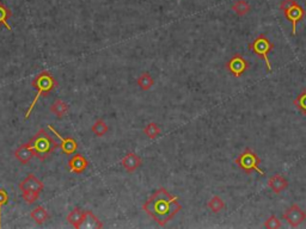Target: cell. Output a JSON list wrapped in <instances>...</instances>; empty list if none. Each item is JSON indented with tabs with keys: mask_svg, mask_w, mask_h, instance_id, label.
I'll return each instance as SVG.
<instances>
[{
	"mask_svg": "<svg viewBox=\"0 0 306 229\" xmlns=\"http://www.w3.org/2000/svg\"><path fill=\"white\" fill-rule=\"evenodd\" d=\"M207 206H208L210 211L214 212V214H218V212L222 211V210L225 209V202L220 198L219 196H213L212 198L208 200V203H207Z\"/></svg>",
	"mask_w": 306,
	"mask_h": 229,
	"instance_id": "21",
	"label": "cell"
},
{
	"mask_svg": "<svg viewBox=\"0 0 306 229\" xmlns=\"http://www.w3.org/2000/svg\"><path fill=\"white\" fill-rule=\"evenodd\" d=\"M293 104L299 111L306 114V87L302 88L300 93L296 95V98L293 100Z\"/></svg>",
	"mask_w": 306,
	"mask_h": 229,
	"instance_id": "24",
	"label": "cell"
},
{
	"mask_svg": "<svg viewBox=\"0 0 306 229\" xmlns=\"http://www.w3.org/2000/svg\"><path fill=\"white\" fill-rule=\"evenodd\" d=\"M9 203V193L5 189H0V228H2V209Z\"/></svg>",
	"mask_w": 306,
	"mask_h": 229,
	"instance_id": "28",
	"label": "cell"
},
{
	"mask_svg": "<svg viewBox=\"0 0 306 229\" xmlns=\"http://www.w3.org/2000/svg\"><path fill=\"white\" fill-rule=\"evenodd\" d=\"M22 197H23L24 202L27 203V204H34L38 199V197H40V192L34 190H25L22 191Z\"/></svg>",
	"mask_w": 306,
	"mask_h": 229,
	"instance_id": "25",
	"label": "cell"
},
{
	"mask_svg": "<svg viewBox=\"0 0 306 229\" xmlns=\"http://www.w3.org/2000/svg\"><path fill=\"white\" fill-rule=\"evenodd\" d=\"M231 9L236 15L239 16V17H243V16L248 15L249 12H250L251 6L247 0H236L234 5L231 6Z\"/></svg>",
	"mask_w": 306,
	"mask_h": 229,
	"instance_id": "20",
	"label": "cell"
},
{
	"mask_svg": "<svg viewBox=\"0 0 306 229\" xmlns=\"http://www.w3.org/2000/svg\"><path fill=\"white\" fill-rule=\"evenodd\" d=\"M226 68H227V71L232 75L236 76V78H239V76L243 75L249 69V62L242 55L236 54L226 63Z\"/></svg>",
	"mask_w": 306,
	"mask_h": 229,
	"instance_id": "8",
	"label": "cell"
},
{
	"mask_svg": "<svg viewBox=\"0 0 306 229\" xmlns=\"http://www.w3.org/2000/svg\"><path fill=\"white\" fill-rule=\"evenodd\" d=\"M31 85H33V87L37 91V94H36V97L34 98V100L31 101L28 111L25 112V120H28L29 117H30L35 105H36L38 99H40L42 95L43 97H46V95L50 93V92H53L54 90H55V88L57 87V81H56V79L53 76L52 73L48 72V71H42L40 74L36 75V78L34 79L33 82H31Z\"/></svg>",
	"mask_w": 306,
	"mask_h": 229,
	"instance_id": "2",
	"label": "cell"
},
{
	"mask_svg": "<svg viewBox=\"0 0 306 229\" xmlns=\"http://www.w3.org/2000/svg\"><path fill=\"white\" fill-rule=\"evenodd\" d=\"M85 212H86L85 221H90V223L88 224V227H90L91 225V227H96V228H103V223H102L100 219L96 217V215L94 214V212L89 211V210H85Z\"/></svg>",
	"mask_w": 306,
	"mask_h": 229,
	"instance_id": "26",
	"label": "cell"
},
{
	"mask_svg": "<svg viewBox=\"0 0 306 229\" xmlns=\"http://www.w3.org/2000/svg\"><path fill=\"white\" fill-rule=\"evenodd\" d=\"M264 228L268 229H277V228H282V223L280 221L279 217L275 215H272L270 217H268L264 222Z\"/></svg>",
	"mask_w": 306,
	"mask_h": 229,
	"instance_id": "27",
	"label": "cell"
},
{
	"mask_svg": "<svg viewBox=\"0 0 306 229\" xmlns=\"http://www.w3.org/2000/svg\"><path fill=\"white\" fill-rule=\"evenodd\" d=\"M12 17V11L4 3L0 2V27H5L9 31H12L11 25L9 24V19Z\"/></svg>",
	"mask_w": 306,
	"mask_h": 229,
	"instance_id": "19",
	"label": "cell"
},
{
	"mask_svg": "<svg viewBox=\"0 0 306 229\" xmlns=\"http://www.w3.org/2000/svg\"><path fill=\"white\" fill-rule=\"evenodd\" d=\"M136 85L139 86L141 91H148L155 85V80H153L152 75L148 72H143L136 79Z\"/></svg>",
	"mask_w": 306,
	"mask_h": 229,
	"instance_id": "18",
	"label": "cell"
},
{
	"mask_svg": "<svg viewBox=\"0 0 306 229\" xmlns=\"http://www.w3.org/2000/svg\"><path fill=\"white\" fill-rule=\"evenodd\" d=\"M68 167L73 173L81 174L84 173L86 171V168L89 167V161L84 155L82 154H74L73 157L69 159L68 161Z\"/></svg>",
	"mask_w": 306,
	"mask_h": 229,
	"instance_id": "13",
	"label": "cell"
},
{
	"mask_svg": "<svg viewBox=\"0 0 306 229\" xmlns=\"http://www.w3.org/2000/svg\"><path fill=\"white\" fill-rule=\"evenodd\" d=\"M236 164H237L239 168H242L244 172H247L248 174L251 173L253 171H256L262 177L266 176L264 171L260 168L261 159L258 158V155L253 149L245 148L244 151L238 155V158L236 159Z\"/></svg>",
	"mask_w": 306,
	"mask_h": 229,
	"instance_id": "5",
	"label": "cell"
},
{
	"mask_svg": "<svg viewBox=\"0 0 306 229\" xmlns=\"http://www.w3.org/2000/svg\"><path fill=\"white\" fill-rule=\"evenodd\" d=\"M30 217L34 219L35 223L38 225H42L43 223H46L49 218V214L43 206H36L34 210H31L30 212Z\"/></svg>",
	"mask_w": 306,
	"mask_h": 229,
	"instance_id": "17",
	"label": "cell"
},
{
	"mask_svg": "<svg viewBox=\"0 0 306 229\" xmlns=\"http://www.w3.org/2000/svg\"><path fill=\"white\" fill-rule=\"evenodd\" d=\"M91 132L94 133L96 136H98V138H102V136H104L105 134L109 132V127H108V124L105 123L103 120H97L92 124Z\"/></svg>",
	"mask_w": 306,
	"mask_h": 229,
	"instance_id": "22",
	"label": "cell"
},
{
	"mask_svg": "<svg viewBox=\"0 0 306 229\" xmlns=\"http://www.w3.org/2000/svg\"><path fill=\"white\" fill-rule=\"evenodd\" d=\"M34 157H35V152L34 149L31 148L30 142L19 146V147L15 151V158L23 165H28Z\"/></svg>",
	"mask_w": 306,
	"mask_h": 229,
	"instance_id": "12",
	"label": "cell"
},
{
	"mask_svg": "<svg viewBox=\"0 0 306 229\" xmlns=\"http://www.w3.org/2000/svg\"><path fill=\"white\" fill-rule=\"evenodd\" d=\"M268 186L273 190L274 193L280 195L282 191H285L288 187V180L282 174H274L268 180Z\"/></svg>",
	"mask_w": 306,
	"mask_h": 229,
	"instance_id": "14",
	"label": "cell"
},
{
	"mask_svg": "<svg viewBox=\"0 0 306 229\" xmlns=\"http://www.w3.org/2000/svg\"><path fill=\"white\" fill-rule=\"evenodd\" d=\"M161 133H162L161 127H159L156 122H149L147 126L143 128V134H145L149 140L157 139L158 136L161 135Z\"/></svg>",
	"mask_w": 306,
	"mask_h": 229,
	"instance_id": "23",
	"label": "cell"
},
{
	"mask_svg": "<svg viewBox=\"0 0 306 229\" xmlns=\"http://www.w3.org/2000/svg\"><path fill=\"white\" fill-rule=\"evenodd\" d=\"M69 111V106L66 101H63L61 99H56L50 106V112L55 114L57 119H62L65 117Z\"/></svg>",
	"mask_w": 306,
	"mask_h": 229,
	"instance_id": "16",
	"label": "cell"
},
{
	"mask_svg": "<svg viewBox=\"0 0 306 229\" xmlns=\"http://www.w3.org/2000/svg\"><path fill=\"white\" fill-rule=\"evenodd\" d=\"M48 128H49L50 132H52L54 135H55L56 138L60 140V148H61V151L65 153L66 155L74 154V153L76 152V149H78V142H76L74 139L62 138L61 134L57 132V130L54 128L53 126H48Z\"/></svg>",
	"mask_w": 306,
	"mask_h": 229,
	"instance_id": "9",
	"label": "cell"
},
{
	"mask_svg": "<svg viewBox=\"0 0 306 229\" xmlns=\"http://www.w3.org/2000/svg\"><path fill=\"white\" fill-rule=\"evenodd\" d=\"M121 165H122L124 170L128 172V173H134V172L141 167L142 160L141 158H140L139 155H136L134 152H129L122 158Z\"/></svg>",
	"mask_w": 306,
	"mask_h": 229,
	"instance_id": "10",
	"label": "cell"
},
{
	"mask_svg": "<svg viewBox=\"0 0 306 229\" xmlns=\"http://www.w3.org/2000/svg\"><path fill=\"white\" fill-rule=\"evenodd\" d=\"M19 190L21 191H25V190H34L37 191V192H42V190L44 189L43 183L38 178L35 176V174H29V176L25 178L24 180H22L21 183H19Z\"/></svg>",
	"mask_w": 306,
	"mask_h": 229,
	"instance_id": "11",
	"label": "cell"
},
{
	"mask_svg": "<svg viewBox=\"0 0 306 229\" xmlns=\"http://www.w3.org/2000/svg\"><path fill=\"white\" fill-rule=\"evenodd\" d=\"M31 148L34 149L35 157L40 159L41 161L46 160L52 153L57 148V143L54 141L52 136L44 129H40L30 141Z\"/></svg>",
	"mask_w": 306,
	"mask_h": 229,
	"instance_id": "3",
	"label": "cell"
},
{
	"mask_svg": "<svg viewBox=\"0 0 306 229\" xmlns=\"http://www.w3.org/2000/svg\"><path fill=\"white\" fill-rule=\"evenodd\" d=\"M282 217L288 222L292 228H296L306 219V211H304L298 204H292L283 212Z\"/></svg>",
	"mask_w": 306,
	"mask_h": 229,
	"instance_id": "7",
	"label": "cell"
},
{
	"mask_svg": "<svg viewBox=\"0 0 306 229\" xmlns=\"http://www.w3.org/2000/svg\"><path fill=\"white\" fill-rule=\"evenodd\" d=\"M86 217V212L85 210H82L79 208L72 209V211H69V214L67 215V221L68 223L73 225L75 229H79L84 223Z\"/></svg>",
	"mask_w": 306,
	"mask_h": 229,
	"instance_id": "15",
	"label": "cell"
},
{
	"mask_svg": "<svg viewBox=\"0 0 306 229\" xmlns=\"http://www.w3.org/2000/svg\"><path fill=\"white\" fill-rule=\"evenodd\" d=\"M248 48L254 54L262 57L264 61H266L267 71L272 72V65H270L269 61V53L274 49V44L268 40V37L264 36V35H258L254 40V42L249 44Z\"/></svg>",
	"mask_w": 306,
	"mask_h": 229,
	"instance_id": "6",
	"label": "cell"
},
{
	"mask_svg": "<svg viewBox=\"0 0 306 229\" xmlns=\"http://www.w3.org/2000/svg\"><path fill=\"white\" fill-rule=\"evenodd\" d=\"M142 209L161 227H165L181 211L182 205L177 196L171 195L165 187H161L143 203Z\"/></svg>",
	"mask_w": 306,
	"mask_h": 229,
	"instance_id": "1",
	"label": "cell"
},
{
	"mask_svg": "<svg viewBox=\"0 0 306 229\" xmlns=\"http://www.w3.org/2000/svg\"><path fill=\"white\" fill-rule=\"evenodd\" d=\"M280 10L287 21L292 24V35L296 34V25H298L305 17V11L301 5H299L295 0H282L280 4Z\"/></svg>",
	"mask_w": 306,
	"mask_h": 229,
	"instance_id": "4",
	"label": "cell"
}]
</instances>
